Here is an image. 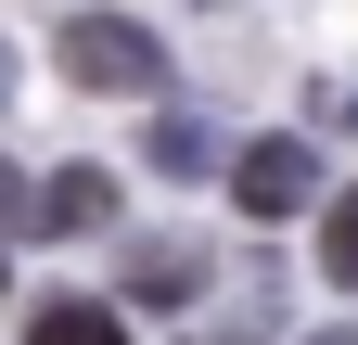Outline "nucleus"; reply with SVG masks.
Segmentation results:
<instances>
[{"mask_svg":"<svg viewBox=\"0 0 358 345\" xmlns=\"http://www.w3.org/2000/svg\"><path fill=\"white\" fill-rule=\"evenodd\" d=\"M26 345H128V320H115V307H90V294H52V307L26 320Z\"/></svg>","mask_w":358,"mask_h":345,"instance_id":"5","label":"nucleus"},{"mask_svg":"<svg viewBox=\"0 0 358 345\" xmlns=\"http://www.w3.org/2000/svg\"><path fill=\"white\" fill-rule=\"evenodd\" d=\"M231 192H243V218H294V205H320V154L294 128H268V141L231 154Z\"/></svg>","mask_w":358,"mask_h":345,"instance_id":"2","label":"nucleus"},{"mask_svg":"<svg viewBox=\"0 0 358 345\" xmlns=\"http://www.w3.org/2000/svg\"><path fill=\"white\" fill-rule=\"evenodd\" d=\"M0 90H13V52H0Z\"/></svg>","mask_w":358,"mask_h":345,"instance_id":"10","label":"nucleus"},{"mask_svg":"<svg viewBox=\"0 0 358 345\" xmlns=\"http://www.w3.org/2000/svg\"><path fill=\"white\" fill-rule=\"evenodd\" d=\"M333 115H345V128H358V103H333Z\"/></svg>","mask_w":358,"mask_h":345,"instance_id":"11","label":"nucleus"},{"mask_svg":"<svg viewBox=\"0 0 358 345\" xmlns=\"http://www.w3.org/2000/svg\"><path fill=\"white\" fill-rule=\"evenodd\" d=\"M307 345H358V332H307Z\"/></svg>","mask_w":358,"mask_h":345,"instance_id":"9","label":"nucleus"},{"mask_svg":"<svg viewBox=\"0 0 358 345\" xmlns=\"http://www.w3.org/2000/svg\"><path fill=\"white\" fill-rule=\"evenodd\" d=\"M26 192H38V179H13V166H0V218H13V230H26Z\"/></svg>","mask_w":358,"mask_h":345,"instance_id":"8","label":"nucleus"},{"mask_svg":"<svg viewBox=\"0 0 358 345\" xmlns=\"http://www.w3.org/2000/svg\"><path fill=\"white\" fill-rule=\"evenodd\" d=\"M64 77L77 90H103V103H141L154 77H166V52H154V26H128V13H64Z\"/></svg>","mask_w":358,"mask_h":345,"instance_id":"1","label":"nucleus"},{"mask_svg":"<svg viewBox=\"0 0 358 345\" xmlns=\"http://www.w3.org/2000/svg\"><path fill=\"white\" fill-rule=\"evenodd\" d=\"M320 281H345V294H358V192H333V205H320Z\"/></svg>","mask_w":358,"mask_h":345,"instance_id":"7","label":"nucleus"},{"mask_svg":"<svg viewBox=\"0 0 358 345\" xmlns=\"http://www.w3.org/2000/svg\"><path fill=\"white\" fill-rule=\"evenodd\" d=\"M192 281H205V243H141V256H128V294H141V307H192Z\"/></svg>","mask_w":358,"mask_h":345,"instance_id":"4","label":"nucleus"},{"mask_svg":"<svg viewBox=\"0 0 358 345\" xmlns=\"http://www.w3.org/2000/svg\"><path fill=\"white\" fill-rule=\"evenodd\" d=\"M205 166H217L205 128H192V115H154V179H205Z\"/></svg>","mask_w":358,"mask_h":345,"instance_id":"6","label":"nucleus"},{"mask_svg":"<svg viewBox=\"0 0 358 345\" xmlns=\"http://www.w3.org/2000/svg\"><path fill=\"white\" fill-rule=\"evenodd\" d=\"M103 218H115V179H103V166H64V179L26 192V230H103Z\"/></svg>","mask_w":358,"mask_h":345,"instance_id":"3","label":"nucleus"}]
</instances>
